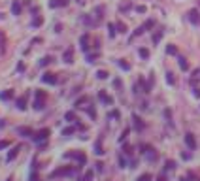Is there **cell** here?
<instances>
[{"mask_svg":"<svg viewBox=\"0 0 200 181\" xmlns=\"http://www.w3.org/2000/svg\"><path fill=\"white\" fill-rule=\"evenodd\" d=\"M166 53L168 55H177V47H176V45H168V47H166Z\"/></svg>","mask_w":200,"mask_h":181,"instance_id":"26","label":"cell"},{"mask_svg":"<svg viewBox=\"0 0 200 181\" xmlns=\"http://www.w3.org/2000/svg\"><path fill=\"white\" fill-rule=\"evenodd\" d=\"M142 27H143V30H151L153 27H155V19H147V21L143 23Z\"/></svg>","mask_w":200,"mask_h":181,"instance_id":"21","label":"cell"},{"mask_svg":"<svg viewBox=\"0 0 200 181\" xmlns=\"http://www.w3.org/2000/svg\"><path fill=\"white\" fill-rule=\"evenodd\" d=\"M42 81H44V83H47V85H55L59 81V77L55 74H51V72H45V74L42 76Z\"/></svg>","mask_w":200,"mask_h":181,"instance_id":"5","label":"cell"},{"mask_svg":"<svg viewBox=\"0 0 200 181\" xmlns=\"http://www.w3.org/2000/svg\"><path fill=\"white\" fill-rule=\"evenodd\" d=\"M32 108H34L36 111H42L44 108H45V100H42V98H36V102H34Z\"/></svg>","mask_w":200,"mask_h":181,"instance_id":"15","label":"cell"},{"mask_svg":"<svg viewBox=\"0 0 200 181\" xmlns=\"http://www.w3.org/2000/svg\"><path fill=\"white\" fill-rule=\"evenodd\" d=\"M64 157H66V158H76L79 164H85V160H87V157H85L81 151H70V153H66Z\"/></svg>","mask_w":200,"mask_h":181,"instance_id":"4","label":"cell"},{"mask_svg":"<svg viewBox=\"0 0 200 181\" xmlns=\"http://www.w3.org/2000/svg\"><path fill=\"white\" fill-rule=\"evenodd\" d=\"M6 147H9V142L8 140H0V149H6Z\"/></svg>","mask_w":200,"mask_h":181,"instance_id":"42","label":"cell"},{"mask_svg":"<svg viewBox=\"0 0 200 181\" xmlns=\"http://www.w3.org/2000/svg\"><path fill=\"white\" fill-rule=\"evenodd\" d=\"M138 53H140L142 59H149V51H147L145 47H140V51H138Z\"/></svg>","mask_w":200,"mask_h":181,"instance_id":"29","label":"cell"},{"mask_svg":"<svg viewBox=\"0 0 200 181\" xmlns=\"http://www.w3.org/2000/svg\"><path fill=\"white\" fill-rule=\"evenodd\" d=\"M166 81H168L170 85H176V77H174L172 72H168V74H166Z\"/></svg>","mask_w":200,"mask_h":181,"instance_id":"30","label":"cell"},{"mask_svg":"<svg viewBox=\"0 0 200 181\" xmlns=\"http://www.w3.org/2000/svg\"><path fill=\"white\" fill-rule=\"evenodd\" d=\"M115 27H117V32H127V25H125V23H121V21H119V23L115 25Z\"/></svg>","mask_w":200,"mask_h":181,"instance_id":"34","label":"cell"},{"mask_svg":"<svg viewBox=\"0 0 200 181\" xmlns=\"http://www.w3.org/2000/svg\"><path fill=\"white\" fill-rule=\"evenodd\" d=\"M72 59H74V49L68 47V49L63 53V60H64V63H72Z\"/></svg>","mask_w":200,"mask_h":181,"instance_id":"10","label":"cell"},{"mask_svg":"<svg viewBox=\"0 0 200 181\" xmlns=\"http://www.w3.org/2000/svg\"><path fill=\"white\" fill-rule=\"evenodd\" d=\"M187 17H189V21H191L193 25H200V12L198 9H189Z\"/></svg>","mask_w":200,"mask_h":181,"instance_id":"6","label":"cell"},{"mask_svg":"<svg viewBox=\"0 0 200 181\" xmlns=\"http://www.w3.org/2000/svg\"><path fill=\"white\" fill-rule=\"evenodd\" d=\"M177 63H179V68H181L183 72H187V70H189V63H187V59L179 57V59H177Z\"/></svg>","mask_w":200,"mask_h":181,"instance_id":"16","label":"cell"},{"mask_svg":"<svg viewBox=\"0 0 200 181\" xmlns=\"http://www.w3.org/2000/svg\"><path fill=\"white\" fill-rule=\"evenodd\" d=\"M138 181H151V174H142L138 177Z\"/></svg>","mask_w":200,"mask_h":181,"instance_id":"37","label":"cell"},{"mask_svg":"<svg viewBox=\"0 0 200 181\" xmlns=\"http://www.w3.org/2000/svg\"><path fill=\"white\" fill-rule=\"evenodd\" d=\"M6 49V34L0 30V51H4Z\"/></svg>","mask_w":200,"mask_h":181,"instance_id":"22","label":"cell"},{"mask_svg":"<svg viewBox=\"0 0 200 181\" xmlns=\"http://www.w3.org/2000/svg\"><path fill=\"white\" fill-rule=\"evenodd\" d=\"M64 119H66L68 123H74V121H76V113H74V111H66Z\"/></svg>","mask_w":200,"mask_h":181,"instance_id":"23","label":"cell"},{"mask_svg":"<svg viewBox=\"0 0 200 181\" xmlns=\"http://www.w3.org/2000/svg\"><path fill=\"white\" fill-rule=\"evenodd\" d=\"M130 8H132V4H130V2H123L121 6H119V9H121V12H129Z\"/></svg>","mask_w":200,"mask_h":181,"instance_id":"31","label":"cell"},{"mask_svg":"<svg viewBox=\"0 0 200 181\" xmlns=\"http://www.w3.org/2000/svg\"><path fill=\"white\" fill-rule=\"evenodd\" d=\"M36 98H42V100H45V98H47V94H45L44 91H36Z\"/></svg>","mask_w":200,"mask_h":181,"instance_id":"41","label":"cell"},{"mask_svg":"<svg viewBox=\"0 0 200 181\" xmlns=\"http://www.w3.org/2000/svg\"><path fill=\"white\" fill-rule=\"evenodd\" d=\"M89 115H91V117H96V111L93 110V108H89Z\"/></svg>","mask_w":200,"mask_h":181,"instance_id":"52","label":"cell"},{"mask_svg":"<svg viewBox=\"0 0 200 181\" xmlns=\"http://www.w3.org/2000/svg\"><path fill=\"white\" fill-rule=\"evenodd\" d=\"M119 164H121V168H125L127 162H125V158H123V157H119Z\"/></svg>","mask_w":200,"mask_h":181,"instance_id":"53","label":"cell"},{"mask_svg":"<svg viewBox=\"0 0 200 181\" xmlns=\"http://www.w3.org/2000/svg\"><path fill=\"white\" fill-rule=\"evenodd\" d=\"M74 132H76V128L74 126H68V128H64V130H63V136H72Z\"/></svg>","mask_w":200,"mask_h":181,"instance_id":"32","label":"cell"},{"mask_svg":"<svg viewBox=\"0 0 200 181\" xmlns=\"http://www.w3.org/2000/svg\"><path fill=\"white\" fill-rule=\"evenodd\" d=\"M127 136H129V128H127V130L121 134V142H125V138H127Z\"/></svg>","mask_w":200,"mask_h":181,"instance_id":"47","label":"cell"},{"mask_svg":"<svg viewBox=\"0 0 200 181\" xmlns=\"http://www.w3.org/2000/svg\"><path fill=\"white\" fill-rule=\"evenodd\" d=\"M42 23H44V19L36 15V17H34V21H32V27H42Z\"/></svg>","mask_w":200,"mask_h":181,"instance_id":"33","label":"cell"},{"mask_svg":"<svg viewBox=\"0 0 200 181\" xmlns=\"http://www.w3.org/2000/svg\"><path fill=\"white\" fill-rule=\"evenodd\" d=\"M66 4H68V0H51L49 8H64Z\"/></svg>","mask_w":200,"mask_h":181,"instance_id":"12","label":"cell"},{"mask_svg":"<svg viewBox=\"0 0 200 181\" xmlns=\"http://www.w3.org/2000/svg\"><path fill=\"white\" fill-rule=\"evenodd\" d=\"M125 153L130 155V153H132V147H130V145H125Z\"/></svg>","mask_w":200,"mask_h":181,"instance_id":"50","label":"cell"},{"mask_svg":"<svg viewBox=\"0 0 200 181\" xmlns=\"http://www.w3.org/2000/svg\"><path fill=\"white\" fill-rule=\"evenodd\" d=\"M136 12H138V13H145V6H138Z\"/></svg>","mask_w":200,"mask_h":181,"instance_id":"46","label":"cell"},{"mask_svg":"<svg viewBox=\"0 0 200 181\" xmlns=\"http://www.w3.org/2000/svg\"><path fill=\"white\" fill-rule=\"evenodd\" d=\"M87 102H89V98H87V96H81V98H78V100H76L74 106H76V108H83Z\"/></svg>","mask_w":200,"mask_h":181,"instance_id":"19","label":"cell"},{"mask_svg":"<svg viewBox=\"0 0 200 181\" xmlns=\"http://www.w3.org/2000/svg\"><path fill=\"white\" fill-rule=\"evenodd\" d=\"M142 153L147 157V160H149V162H155V160L159 158V155L155 153V149H153L151 145H142Z\"/></svg>","mask_w":200,"mask_h":181,"instance_id":"3","label":"cell"},{"mask_svg":"<svg viewBox=\"0 0 200 181\" xmlns=\"http://www.w3.org/2000/svg\"><path fill=\"white\" fill-rule=\"evenodd\" d=\"M15 106H17V110H25V108H27V96H21V98H17V100H15Z\"/></svg>","mask_w":200,"mask_h":181,"instance_id":"13","label":"cell"},{"mask_svg":"<svg viewBox=\"0 0 200 181\" xmlns=\"http://www.w3.org/2000/svg\"><path fill=\"white\" fill-rule=\"evenodd\" d=\"M157 181H166V177H164V175H159V177H157Z\"/></svg>","mask_w":200,"mask_h":181,"instance_id":"55","label":"cell"},{"mask_svg":"<svg viewBox=\"0 0 200 181\" xmlns=\"http://www.w3.org/2000/svg\"><path fill=\"white\" fill-rule=\"evenodd\" d=\"M194 96L200 98V87H194Z\"/></svg>","mask_w":200,"mask_h":181,"instance_id":"49","label":"cell"},{"mask_svg":"<svg viewBox=\"0 0 200 181\" xmlns=\"http://www.w3.org/2000/svg\"><path fill=\"white\" fill-rule=\"evenodd\" d=\"M113 85L117 87V89H121V79H115V81H113Z\"/></svg>","mask_w":200,"mask_h":181,"instance_id":"51","label":"cell"},{"mask_svg":"<svg viewBox=\"0 0 200 181\" xmlns=\"http://www.w3.org/2000/svg\"><path fill=\"white\" fill-rule=\"evenodd\" d=\"M132 119H134V125H136V128H138V130H142V128H143V123H142V119L138 117V115H134Z\"/></svg>","mask_w":200,"mask_h":181,"instance_id":"24","label":"cell"},{"mask_svg":"<svg viewBox=\"0 0 200 181\" xmlns=\"http://www.w3.org/2000/svg\"><path fill=\"white\" fill-rule=\"evenodd\" d=\"M108 76H110V74H108L106 70H98V72H96V77H98V79H108Z\"/></svg>","mask_w":200,"mask_h":181,"instance_id":"27","label":"cell"},{"mask_svg":"<svg viewBox=\"0 0 200 181\" xmlns=\"http://www.w3.org/2000/svg\"><path fill=\"white\" fill-rule=\"evenodd\" d=\"M17 132L21 134V136H27V138H32V136H34L32 128H28V126H19V128H17Z\"/></svg>","mask_w":200,"mask_h":181,"instance_id":"9","label":"cell"},{"mask_svg":"<svg viewBox=\"0 0 200 181\" xmlns=\"http://www.w3.org/2000/svg\"><path fill=\"white\" fill-rule=\"evenodd\" d=\"M96 57H98V55H89V57H87V60H89V63H95Z\"/></svg>","mask_w":200,"mask_h":181,"instance_id":"45","label":"cell"},{"mask_svg":"<svg viewBox=\"0 0 200 181\" xmlns=\"http://www.w3.org/2000/svg\"><path fill=\"white\" fill-rule=\"evenodd\" d=\"M21 12H23L21 2H19V0H13V2H12V13L13 15H21Z\"/></svg>","mask_w":200,"mask_h":181,"instance_id":"8","label":"cell"},{"mask_svg":"<svg viewBox=\"0 0 200 181\" xmlns=\"http://www.w3.org/2000/svg\"><path fill=\"white\" fill-rule=\"evenodd\" d=\"M115 25L113 23H110V25H108V30H110V38H113V36H115Z\"/></svg>","mask_w":200,"mask_h":181,"instance_id":"35","label":"cell"},{"mask_svg":"<svg viewBox=\"0 0 200 181\" xmlns=\"http://www.w3.org/2000/svg\"><path fill=\"white\" fill-rule=\"evenodd\" d=\"M72 174H74V168H70V166H60V168L55 170V172H51L49 177H51V179H57V177H66V175H72Z\"/></svg>","mask_w":200,"mask_h":181,"instance_id":"1","label":"cell"},{"mask_svg":"<svg viewBox=\"0 0 200 181\" xmlns=\"http://www.w3.org/2000/svg\"><path fill=\"white\" fill-rule=\"evenodd\" d=\"M96 170H98V172H102V170H104V164H102V162H96Z\"/></svg>","mask_w":200,"mask_h":181,"instance_id":"48","label":"cell"},{"mask_svg":"<svg viewBox=\"0 0 200 181\" xmlns=\"http://www.w3.org/2000/svg\"><path fill=\"white\" fill-rule=\"evenodd\" d=\"M79 44H81V49H83L85 53H87V51H89V36L83 34V36L79 38Z\"/></svg>","mask_w":200,"mask_h":181,"instance_id":"11","label":"cell"},{"mask_svg":"<svg viewBox=\"0 0 200 181\" xmlns=\"http://www.w3.org/2000/svg\"><path fill=\"white\" fill-rule=\"evenodd\" d=\"M13 96V91L9 89V91H2L0 92V100H9V98Z\"/></svg>","mask_w":200,"mask_h":181,"instance_id":"18","label":"cell"},{"mask_svg":"<svg viewBox=\"0 0 200 181\" xmlns=\"http://www.w3.org/2000/svg\"><path fill=\"white\" fill-rule=\"evenodd\" d=\"M161 38H162V30H157V32L153 34V44H159V42H161Z\"/></svg>","mask_w":200,"mask_h":181,"instance_id":"25","label":"cell"},{"mask_svg":"<svg viewBox=\"0 0 200 181\" xmlns=\"http://www.w3.org/2000/svg\"><path fill=\"white\" fill-rule=\"evenodd\" d=\"M98 98H100L102 102H104V104H111V102H113V100H111V98L108 96V94H106L104 91H100V92H98Z\"/></svg>","mask_w":200,"mask_h":181,"instance_id":"17","label":"cell"},{"mask_svg":"<svg viewBox=\"0 0 200 181\" xmlns=\"http://www.w3.org/2000/svg\"><path fill=\"white\" fill-rule=\"evenodd\" d=\"M95 153L96 155H102L104 151H102V140H98V142H96V145H95Z\"/></svg>","mask_w":200,"mask_h":181,"instance_id":"28","label":"cell"},{"mask_svg":"<svg viewBox=\"0 0 200 181\" xmlns=\"http://www.w3.org/2000/svg\"><path fill=\"white\" fill-rule=\"evenodd\" d=\"M19 151H21V145H15V147L12 149V151L8 153V162H9V160H13L15 157H17V155H19Z\"/></svg>","mask_w":200,"mask_h":181,"instance_id":"14","label":"cell"},{"mask_svg":"<svg viewBox=\"0 0 200 181\" xmlns=\"http://www.w3.org/2000/svg\"><path fill=\"white\" fill-rule=\"evenodd\" d=\"M166 170H174L176 168V162H174V160H166V166H164Z\"/></svg>","mask_w":200,"mask_h":181,"instance_id":"38","label":"cell"},{"mask_svg":"<svg viewBox=\"0 0 200 181\" xmlns=\"http://www.w3.org/2000/svg\"><path fill=\"white\" fill-rule=\"evenodd\" d=\"M189 179H191V175H187V177H185V175H183V177L179 179V181H189Z\"/></svg>","mask_w":200,"mask_h":181,"instance_id":"54","label":"cell"},{"mask_svg":"<svg viewBox=\"0 0 200 181\" xmlns=\"http://www.w3.org/2000/svg\"><path fill=\"white\" fill-rule=\"evenodd\" d=\"M185 143H187V147L191 149V151H193L194 147H196V140H194V136H193L191 132H187V134H185Z\"/></svg>","mask_w":200,"mask_h":181,"instance_id":"7","label":"cell"},{"mask_svg":"<svg viewBox=\"0 0 200 181\" xmlns=\"http://www.w3.org/2000/svg\"><path fill=\"white\" fill-rule=\"evenodd\" d=\"M119 66H121L123 70H130V64H129V63H125V60H119Z\"/></svg>","mask_w":200,"mask_h":181,"instance_id":"40","label":"cell"},{"mask_svg":"<svg viewBox=\"0 0 200 181\" xmlns=\"http://www.w3.org/2000/svg\"><path fill=\"white\" fill-rule=\"evenodd\" d=\"M110 117H111V119H119V111H117V110H113V111L110 113Z\"/></svg>","mask_w":200,"mask_h":181,"instance_id":"43","label":"cell"},{"mask_svg":"<svg viewBox=\"0 0 200 181\" xmlns=\"http://www.w3.org/2000/svg\"><path fill=\"white\" fill-rule=\"evenodd\" d=\"M143 32H145V30H143V27H138V28L134 30V34H132V36H134V38H136V36H142Z\"/></svg>","mask_w":200,"mask_h":181,"instance_id":"39","label":"cell"},{"mask_svg":"<svg viewBox=\"0 0 200 181\" xmlns=\"http://www.w3.org/2000/svg\"><path fill=\"white\" fill-rule=\"evenodd\" d=\"M93 175H95V172H93V170H89V172L85 174V177H83V181H93Z\"/></svg>","mask_w":200,"mask_h":181,"instance_id":"36","label":"cell"},{"mask_svg":"<svg viewBox=\"0 0 200 181\" xmlns=\"http://www.w3.org/2000/svg\"><path fill=\"white\" fill-rule=\"evenodd\" d=\"M53 63V57H44L42 60H40V68H45L47 64H51Z\"/></svg>","mask_w":200,"mask_h":181,"instance_id":"20","label":"cell"},{"mask_svg":"<svg viewBox=\"0 0 200 181\" xmlns=\"http://www.w3.org/2000/svg\"><path fill=\"white\" fill-rule=\"evenodd\" d=\"M30 181H40V177L36 175V172H34V170H32V174H30Z\"/></svg>","mask_w":200,"mask_h":181,"instance_id":"44","label":"cell"},{"mask_svg":"<svg viewBox=\"0 0 200 181\" xmlns=\"http://www.w3.org/2000/svg\"><path fill=\"white\" fill-rule=\"evenodd\" d=\"M6 181H12V179H6Z\"/></svg>","mask_w":200,"mask_h":181,"instance_id":"56","label":"cell"},{"mask_svg":"<svg viewBox=\"0 0 200 181\" xmlns=\"http://www.w3.org/2000/svg\"><path fill=\"white\" fill-rule=\"evenodd\" d=\"M49 128H42V130H38V132H34V136H32V140H34V142L36 143H40V142H42V143H45V140H47L49 138Z\"/></svg>","mask_w":200,"mask_h":181,"instance_id":"2","label":"cell"}]
</instances>
